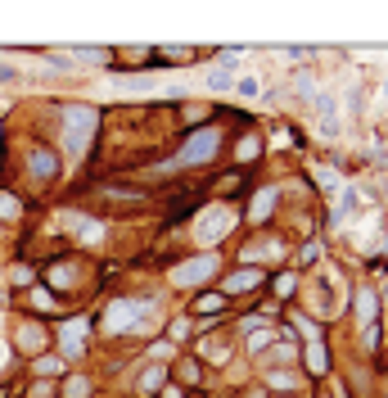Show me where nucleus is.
<instances>
[{
    "mask_svg": "<svg viewBox=\"0 0 388 398\" xmlns=\"http://www.w3.org/2000/svg\"><path fill=\"white\" fill-rule=\"evenodd\" d=\"M222 149V131L217 127H203V131H194L190 140L181 145V154L172 159V168H194V163H208V159Z\"/></svg>",
    "mask_w": 388,
    "mask_h": 398,
    "instance_id": "2",
    "label": "nucleus"
},
{
    "mask_svg": "<svg viewBox=\"0 0 388 398\" xmlns=\"http://www.w3.org/2000/svg\"><path fill=\"white\" fill-rule=\"evenodd\" d=\"M82 344H86V326L72 321V326L63 330V348H68V353H82Z\"/></svg>",
    "mask_w": 388,
    "mask_h": 398,
    "instance_id": "10",
    "label": "nucleus"
},
{
    "mask_svg": "<svg viewBox=\"0 0 388 398\" xmlns=\"http://www.w3.org/2000/svg\"><path fill=\"white\" fill-rule=\"evenodd\" d=\"M307 367H311L316 376L325 371V348H320V344H311V348H307Z\"/></svg>",
    "mask_w": 388,
    "mask_h": 398,
    "instance_id": "15",
    "label": "nucleus"
},
{
    "mask_svg": "<svg viewBox=\"0 0 388 398\" xmlns=\"http://www.w3.org/2000/svg\"><path fill=\"white\" fill-rule=\"evenodd\" d=\"M231 222H235L231 208H208V217L199 222V240H203V244H217L226 231H231Z\"/></svg>",
    "mask_w": 388,
    "mask_h": 398,
    "instance_id": "4",
    "label": "nucleus"
},
{
    "mask_svg": "<svg viewBox=\"0 0 388 398\" xmlns=\"http://www.w3.org/2000/svg\"><path fill=\"white\" fill-rule=\"evenodd\" d=\"M154 390H163V371H158V367L140 376V394H154Z\"/></svg>",
    "mask_w": 388,
    "mask_h": 398,
    "instance_id": "13",
    "label": "nucleus"
},
{
    "mask_svg": "<svg viewBox=\"0 0 388 398\" xmlns=\"http://www.w3.org/2000/svg\"><path fill=\"white\" fill-rule=\"evenodd\" d=\"M357 317L366 321V326H375V317H380V299H375V290H357Z\"/></svg>",
    "mask_w": 388,
    "mask_h": 398,
    "instance_id": "8",
    "label": "nucleus"
},
{
    "mask_svg": "<svg viewBox=\"0 0 388 398\" xmlns=\"http://www.w3.org/2000/svg\"><path fill=\"white\" fill-rule=\"evenodd\" d=\"M91 131H95V109L91 104H72L63 113V140H68V154H86Z\"/></svg>",
    "mask_w": 388,
    "mask_h": 398,
    "instance_id": "1",
    "label": "nucleus"
},
{
    "mask_svg": "<svg viewBox=\"0 0 388 398\" xmlns=\"http://www.w3.org/2000/svg\"><path fill=\"white\" fill-rule=\"evenodd\" d=\"M149 312V303H127V299H118V303H109V312H104V330H127L136 317H145Z\"/></svg>",
    "mask_w": 388,
    "mask_h": 398,
    "instance_id": "3",
    "label": "nucleus"
},
{
    "mask_svg": "<svg viewBox=\"0 0 388 398\" xmlns=\"http://www.w3.org/2000/svg\"><path fill=\"white\" fill-rule=\"evenodd\" d=\"M194 308H199V312H222V308H226V299H222V295H203V299L194 303Z\"/></svg>",
    "mask_w": 388,
    "mask_h": 398,
    "instance_id": "16",
    "label": "nucleus"
},
{
    "mask_svg": "<svg viewBox=\"0 0 388 398\" xmlns=\"http://www.w3.org/2000/svg\"><path fill=\"white\" fill-rule=\"evenodd\" d=\"M258 286H262V272L244 267V272H235V277L226 281V295H249V290H258Z\"/></svg>",
    "mask_w": 388,
    "mask_h": 398,
    "instance_id": "7",
    "label": "nucleus"
},
{
    "mask_svg": "<svg viewBox=\"0 0 388 398\" xmlns=\"http://www.w3.org/2000/svg\"><path fill=\"white\" fill-rule=\"evenodd\" d=\"M27 168H32L36 182H54V177H59V154H54V149H32Z\"/></svg>",
    "mask_w": 388,
    "mask_h": 398,
    "instance_id": "6",
    "label": "nucleus"
},
{
    "mask_svg": "<svg viewBox=\"0 0 388 398\" xmlns=\"http://www.w3.org/2000/svg\"><path fill=\"white\" fill-rule=\"evenodd\" d=\"M185 335H190V321H185V317L172 321V339H185Z\"/></svg>",
    "mask_w": 388,
    "mask_h": 398,
    "instance_id": "19",
    "label": "nucleus"
},
{
    "mask_svg": "<svg viewBox=\"0 0 388 398\" xmlns=\"http://www.w3.org/2000/svg\"><path fill=\"white\" fill-rule=\"evenodd\" d=\"M18 213H23L18 195H5V191H0V217H18Z\"/></svg>",
    "mask_w": 388,
    "mask_h": 398,
    "instance_id": "14",
    "label": "nucleus"
},
{
    "mask_svg": "<svg viewBox=\"0 0 388 398\" xmlns=\"http://www.w3.org/2000/svg\"><path fill=\"white\" fill-rule=\"evenodd\" d=\"M0 358H5V344H0Z\"/></svg>",
    "mask_w": 388,
    "mask_h": 398,
    "instance_id": "20",
    "label": "nucleus"
},
{
    "mask_svg": "<svg viewBox=\"0 0 388 398\" xmlns=\"http://www.w3.org/2000/svg\"><path fill=\"white\" fill-rule=\"evenodd\" d=\"M271 204H276V191H262V195H253V222H267L271 217Z\"/></svg>",
    "mask_w": 388,
    "mask_h": 398,
    "instance_id": "9",
    "label": "nucleus"
},
{
    "mask_svg": "<svg viewBox=\"0 0 388 398\" xmlns=\"http://www.w3.org/2000/svg\"><path fill=\"white\" fill-rule=\"evenodd\" d=\"M293 286H298V281H293V272H280V277H276V295H280V299L293 295Z\"/></svg>",
    "mask_w": 388,
    "mask_h": 398,
    "instance_id": "17",
    "label": "nucleus"
},
{
    "mask_svg": "<svg viewBox=\"0 0 388 398\" xmlns=\"http://www.w3.org/2000/svg\"><path fill=\"white\" fill-rule=\"evenodd\" d=\"M231 68H235V64L226 59V64H222L217 73H208V87H217V91H222V87H231Z\"/></svg>",
    "mask_w": 388,
    "mask_h": 398,
    "instance_id": "12",
    "label": "nucleus"
},
{
    "mask_svg": "<svg viewBox=\"0 0 388 398\" xmlns=\"http://www.w3.org/2000/svg\"><path fill=\"white\" fill-rule=\"evenodd\" d=\"M86 394H91V381H86V376H72V381L63 385V398H86Z\"/></svg>",
    "mask_w": 388,
    "mask_h": 398,
    "instance_id": "11",
    "label": "nucleus"
},
{
    "mask_svg": "<svg viewBox=\"0 0 388 398\" xmlns=\"http://www.w3.org/2000/svg\"><path fill=\"white\" fill-rule=\"evenodd\" d=\"M217 272V258H194V263H181V267L172 272L176 286H199V281H208Z\"/></svg>",
    "mask_w": 388,
    "mask_h": 398,
    "instance_id": "5",
    "label": "nucleus"
},
{
    "mask_svg": "<svg viewBox=\"0 0 388 398\" xmlns=\"http://www.w3.org/2000/svg\"><path fill=\"white\" fill-rule=\"evenodd\" d=\"M262 149V140H253V136H244V145H240V159H253Z\"/></svg>",
    "mask_w": 388,
    "mask_h": 398,
    "instance_id": "18",
    "label": "nucleus"
}]
</instances>
